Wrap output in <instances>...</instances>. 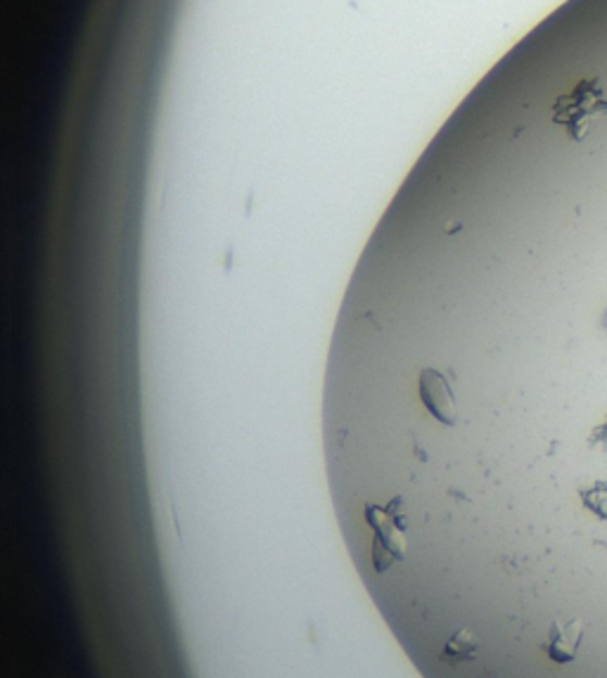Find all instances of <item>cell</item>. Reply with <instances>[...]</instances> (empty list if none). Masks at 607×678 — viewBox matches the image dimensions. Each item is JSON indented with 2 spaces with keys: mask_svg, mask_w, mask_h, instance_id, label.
Wrapping results in <instances>:
<instances>
[{
  "mask_svg": "<svg viewBox=\"0 0 607 678\" xmlns=\"http://www.w3.org/2000/svg\"><path fill=\"white\" fill-rule=\"evenodd\" d=\"M584 621L582 619H550L542 633V641L536 650L553 667H568L579 657V645L584 641Z\"/></svg>",
  "mask_w": 607,
  "mask_h": 678,
  "instance_id": "7a4b0ae2",
  "label": "cell"
},
{
  "mask_svg": "<svg viewBox=\"0 0 607 678\" xmlns=\"http://www.w3.org/2000/svg\"><path fill=\"white\" fill-rule=\"evenodd\" d=\"M591 446H598V449H603L607 453V417H605L603 425H598L596 429H593Z\"/></svg>",
  "mask_w": 607,
  "mask_h": 678,
  "instance_id": "277c9868",
  "label": "cell"
},
{
  "mask_svg": "<svg viewBox=\"0 0 607 678\" xmlns=\"http://www.w3.org/2000/svg\"><path fill=\"white\" fill-rule=\"evenodd\" d=\"M607 114V95L598 78H582L570 90L560 95V98L550 107V119L556 126H562L568 138L574 143H582L593 121Z\"/></svg>",
  "mask_w": 607,
  "mask_h": 678,
  "instance_id": "6da1fadb",
  "label": "cell"
},
{
  "mask_svg": "<svg viewBox=\"0 0 607 678\" xmlns=\"http://www.w3.org/2000/svg\"><path fill=\"white\" fill-rule=\"evenodd\" d=\"M582 506L596 514L598 520H607V482H596L586 489H579Z\"/></svg>",
  "mask_w": 607,
  "mask_h": 678,
  "instance_id": "3957f363",
  "label": "cell"
}]
</instances>
